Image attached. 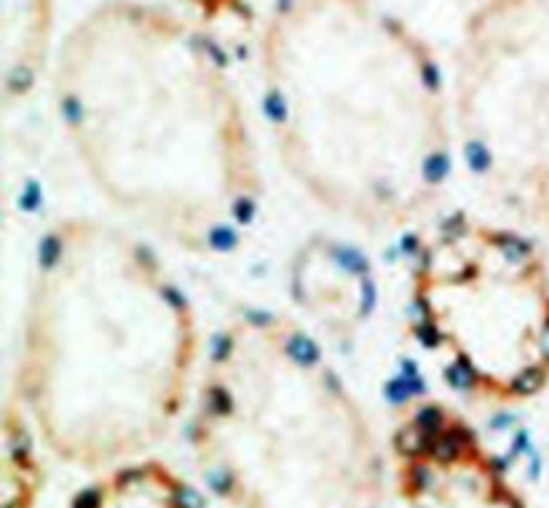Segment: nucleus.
Listing matches in <instances>:
<instances>
[{"mask_svg": "<svg viewBox=\"0 0 549 508\" xmlns=\"http://www.w3.org/2000/svg\"><path fill=\"white\" fill-rule=\"evenodd\" d=\"M453 126L477 188L549 233V0H501L474 22Z\"/></svg>", "mask_w": 549, "mask_h": 508, "instance_id": "423d86ee", "label": "nucleus"}, {"mask_svg": "<svg viewBox=\"0 0 549 508\" xmlns=\"http://www.w3.org/2000/svg\"><path fill=\"white\" fill-rule=\"evenodd\" d=\"M266 115L295 185L372 233L421 222L459 152L435 62L394 19L359 0L281 6Z\"/></svg>", "mask_w": 549, "mask_h": 508, "instance_id": "7ed1b4c3", "label": "nucleus"}, {"mask_svg": "<svg viewBox=\"0 0 549 508\" xmlns=\"http://www.w3.org/2000/svg\"><path fill=\"white\" fill-rule=\"evenodd\" d=\"M199 318L161 254L100 217L40 238L11 399L43 447L89 471L148 457L193 406Z\"/></svg>", "mask_w": 549, "mask_h": 508, "instance_id": "f257e3e1", "label": "nucleus"}, {"mask_svg": "<svg viewBox=\"0 0 549 508\" xmlns=\"http://www.w3.org/2000/svg\"><path fill=\"white\" fill-rule=\"evenodd\" d=\"M290 297L317 337L354 340L375 308V279L357 246L311 236L290 262Z\"/></svg>", "mask_w": 549, "mask_h": 508, "instance_id": "6e6552de", "label": "nucleus"}, {"mask_svg": "<svg viewBox=\"0 0 549 508\" xmlns=\"http://www.w3.org/2000/svg\"><path fill=\"white\" fill-rule=\"evenodd\" d=\"M67 508H204V500L179 471L148 455L105 468Z\"/></svg>", "mask_w": 549, "mask_h": 508, "instance_id": "1a4fd4ad", "label": "nucleus"}, {"mask_svg": "<svg viewBox=\"0 0 549 508\" xmlns=\"http://www.w3.org/2000/svg\"><path fill=\"white\" fill-rule=\"evenodd\" d=\"M386 452L389 508H531L483 433L445 401L408 406Z\"/></svg>", "mask_w": 549, "mask_h": 508, "instance_id": "0eeeda50", "label": "nucleus"}, {"mask_svg": "<svg viewBox=\"0 0 549 508\" xmlns=\"http://www.w3.org/2000/svg\"><path fill=\"white\" fill-rule=\"evenodd\" d=\"M228 508H389V452L303 321L239 310L206 353L188 420Z\"/></svg>", "mask_w": 549, "mask_h": 508, "instance_id": "20e7f679", "label": "nucleus"}, {"mask_svg": "<svg viewBox=\"0 0 549 508\" xmlns=\"http://www.w3.org/2000/svg\"><path fill=\"white\" fill-rule=\"evenodd\" d=\"M40 436L13 399L3 409V508H38L43 495Z\"/></svg>", "mask_w": 549, "mask_h": 508, "instance_id": "9d476101", "label": "nucleus"}, {"mask_svg": "<svg viewBox=\"0 0 549 508\" xmlns=\"http://www.w3.org/2000/svg\"><path fill=\"white\" fill-rule=\"evenodd\" d=\"M408 310L466 399L517 406L549 388V262L523 230L469 214L435 222L410 257Z\"/></svg>", "mask_w": 549, "mask_h": 508, "instance_id": "39448f33", "label": "nucleus"}, {"mask_svg": "<svg viewBox=\"0 0 549 508\" xmlns=\"http://www.w3.org/2000/svg\"><path fill=\"white\" fill-rule=\"evenodd\" d=\"M59 118L97 193L182 252L236 243L263 198L260 155L212 46L164 16L110 11L64 56Z\"/></svg>", "mask_w": 549, "mask_h": 508, "instance_id": "f03ea898", "label": "nucleus"}, {"mask_svg": "<svg viewBox=\"0 0 549 508\" xmlns=\"http://www.w3.org/2000/svg\"><path fill=\"white\" fill-rule=\"evenodd\" d=\"M547 484H549V463H547Z\"/></svg>", "mask_w": 549, "mask_h": 508, "instance_id": "9b49d317", "label": "nucleus"}]
</instances>
